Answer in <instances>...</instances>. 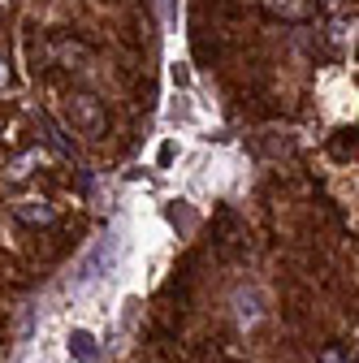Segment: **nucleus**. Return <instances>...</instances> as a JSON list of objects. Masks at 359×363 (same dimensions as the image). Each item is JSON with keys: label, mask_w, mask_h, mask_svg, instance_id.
Here are the masks:
<instances>
[{"label": "nucleus", "mask_w": 359, "mask_h": 363, "mask_svg": "<svg viewBox=\"0 0 359 363\" xmlns=\"http://www.w3.org/2000/svg\"><path fill=\"white\" fill-rule=\"evenodd\" d=\"M113 264H117V238H100L92 251L82 255V264H78V281H96V277H104V272H113Z\"/></svg>", "instance_id": "nucleus-1"}, {"label": "nucleus", "mask_w": 359, "mask_h": 363, "mask_svg": "<svg viewBox=\"0 0 359 363\" xmlns=\"http://www.w3.org/2000/svg\"><path fill=\"white\" fill-rule=\"evenodd\" d=\"M70 121H74L82 134H100V125H104L100 100H96V96H74V100H70Z\"/></svg>", "instance_id": "nucleus-2"}, {"label": "nucleus", "mask_w": 359, "mask_h": 363, "mask_svg": "<svg viewBox=\"0 0 359 363\" xmlns=\"http://www.w3.org/2000/svg\"><path fill=\"white\" fill-rule=\"evenodd\" d=\"M65 350H70L74 363H100V337L92 329H70Z\"/></svg>", "instance_id": "nucleus-3"}, {"label": "nucleus", "mask_w": 359, "mask_h": 363, "mask_svg": "<svg viewBox=\"0 0 359 363\" xmlns=\"http://www.w3.org/2000/svg\"><path fill=\"white\" fill-rule=\"evenodd\" d=\"M13 212H18V216H22L26 225H48V220L57 216V208H53L48 199H22V203H18Z\"/></svg>", "instance_id": "nucleus-4"}, {"label": "nucleus", "mask_w": 359, "mask_h": 363, "mask_svg": "<svg viewBox=\"0 0 359 363\" xmlns=\"http://www.w3.org/2000/svg\"><path fill=\"white\" fill-rule=\"evenodd\" d=\"M169 121H173V125H195V121H199V113H195V96H191V91L173 96V104H169Z\"/></svg>", "instance_id": "nucleus-5"}, {"label": "nucleus", "mask_w": 359, "mask_h": 363, "mask_svg": "<svg viewBox=\"0 0 359 363\" xmlns=\"http://www.w3.org/2000/svg\"><path fill=\"white\" fill-rule=\"evenodd\" d=\"M160 13H165V26H177V18H182V0H160Z\"/></svg>", "instance_id": "nucleus-6"}, {"label": "nucleus", "mask_w": 359, "mask_h": 363, "mask_svg": "<svg viewBox=\"0 0 359 363\" xmlns=\"http://www.w3.org/2000/svg\"><path fill=\"white\" fill-rule=\"evenodd\" d=\"M173 156H177V143H173V139H165V143H160V152H156V169H169V164H173Z\"/></svg>", "instance_id": "nucleus-7"}, {"label": "nucleus", "mask_w": 359, "mask_h": 363, "mask_svg": "<svg viewBox=\"0 0 359 363\" xmlns=\"http://www.w3.org/2000/svg\"><path fill=\"white\" fill-rule=\"evenodd\" d=\"M39 160H43V152H31V156H22V160L9 169V177H26V173H31V164H39Z\"/></svg>", "instance_id": "nucleus-8"}, {"label": "nucleus", "mask_w": 359, "mask_h": 363, "mask_svg": "<svg viewBox=\"0 0 359 363\" xmlns=\"http://www.w3.org/2000/svg\"><path fill=\"white\" fill-rule=\"evenodd\" d=\"M173 82H177V86H191V69H187V61H177V65H173Z\"/></svg>", "instance_id": "nucleus-9"}, {"label": "nucleus", "mask_w": 359, "mask_h": 363, "mask_svg": "<svg viewBox=\"0 0 359 363\" xmlns=\"http://www.w3.org/2000/svg\"><path fill=\"white\" fill-rule=\"evenodd\" d=\"M0 82H5V65H0Z\"/></svg>", "instance_id": "nucleus-10"}]
</instances>
